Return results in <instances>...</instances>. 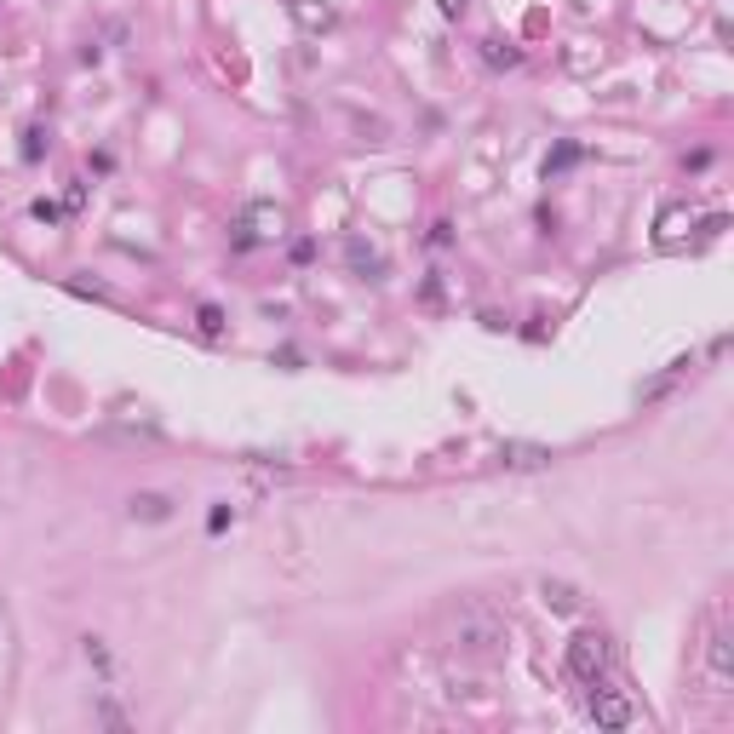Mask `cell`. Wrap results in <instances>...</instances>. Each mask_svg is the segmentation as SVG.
I'll use <instances>...</instances> for the list:
<instances>
[{"mask_svg":"<svg viewBox=\"0 0 734 734\" xmlns=\"http://www.w3.org/2000/svg\"><path fill=\"white\" fill-rule=\"evenodd\" d=\"M448 643L465 648V654H499L505 648V620H499L488 603L465 597V603L448 608Z\"/></svg>","mask_w":734,"mask_h":734,"instance_id":"1","label":"cell"},{"mask_svg":"<svg viewBox=\"0 0 734 734\" xmlns=\"http://www.w3.org/2000/svg\"><path fill=\"white\" fill-rule=\"evenodd\" d=\"M281 236H287V213H281L276 201H247L241 218L230 224V247H236V253H253V247L281 241Z\"/></svg>","mask_w":734,"mask_h":734,"instance_id":"2","label":"cell"},{"mask_svg":"<svg viewBox=\"0 0 734 734\" xmlns=\"http://www.w3.org/2000/svg\"><path fill=\"white\" fill-rule=\"evenodd\" d=\"M568 671L580 683H597L608 671V637L603 631H574L568 637Z\"/></svg>","mask_w":734,"mask_h":734,"instance_id":"3","label":"cell"},{"mask_svg":"<svg viewBox=\"0 0 734 734\" xmlns=\"http://www.w3.org/2000/svg\"><path fill=\"white\" fill-rule=\"evenodd\" d=\"M585 711H591V723H597V729H631V723H637L631 700H626V694H614V689H591Z\"/></svg>","mask_w":734,"mask_h":734,"instance_id":"4","label":"cell"},{"mask_svg":"<svg viewBox=\"0 0 734 734\" xmlns=\"http://www.w3.org/2000/svg\"><path fill=\"white\" fill-rule=\"evenodd\" d=\"M706 671H711V689L729 694V683H734V637L729 631H711L706 637Z\"/></svg>","mask_w":734,"mask_h":734,"instance_id":"5","label":"cell"},{"mask_svg":"<svg viewBox=\"0 0 734 734\" xmlns=\"http://www.w3.org/2000/svg\"><path fill=\"white\" fill-rule=\"evenodd\" d=\"M551 459L557 454L545 442H499V465H505V471H545Z\"/></svg>","mask_w":734,"mask_h":734,"instance_id":"6","label":"cell"},{"mask_svg":"<svg viewBox=\"0 0 734 734\" xmlns=\"http://www.w3.org/2000/svg\"><path fill=\"white\" fill-rule=\"evenodd\" d=\"M539 603L545 608H551V614H562V620H568V614H580V585H574V580H551V574H545V580H539Z\"/></svg>","mask_w":734,"mask_h":734,"instance_id":"7","label":"cell"},{"mask_svg":"<svg viewBox=\"0 0 734 734\" xmlns=\"http://www.w3.org/2000/svg\"><path fill=\"white\" fill-rule=\"evenodd\" d=\"M287 12H293V23H299L304 35H322V29L339 23V12L327 6V0H287Z\"/></svg>","mask_w":734,"mask_h":734,"instance_id":"8","label":"cell"},{"mask_svg":"<svg viewBox=\"0 0 734 734\" xmlns=\"http://www.w3.org/2000/svg\"><path fill=\"white\" fill-rule=\"evenodd\" d=\"M345 264H350L356 276H367V281H379V276H385V253H379V247H373L367 236H350V241H345Z\"/></svg>","mask_w":734,"mask_h":734,"instance_id":"9","label":"cell"},{"mask_svg":"<svg viewBox=\"0 0 734 734\" xmlns=\"http://www.w3.org/2000/svg\"><path fill=\"white\" fill-rule=\"evenodd\" d=\"M127 511H132V522H167L173 517V499L167 494H132Z\"/></svg>","mask_w":734,"mask_h":734,"instance_id":"10","label":"cell"},{"mask_svg":"<svg viewBox=\"0 0 734 734\" xmlns=\"http://www.w3.org/2000/svg\"><path fill=\"white\" fill-rule=\"evenodd\" d=\"M482 64H488V69H517V64H522V52H517L511 41L488 35V41H482Z\"/></svg>","mask_w":734,"mask_h":734,"instance_id":"11","label":"cell"},{"mask_svg":"<svg viewBox=\"0 0 734 734\" xmlns=\"http://www.w3.org/2000/svg\"><path fill=\"white\" fill-rule=\"evenodd\" d=\"M81 654H86V666L98 671V677H109V671H115V660H109V648H104V637H81Z\"/></svg>","mask_w":734,"mask_h":734,"instance_id":"12","label":"cell"},{"mask_svg":"<svg viewBox=\"0 0 734 734\" xmlns=\"http://www.w3.org/2000/svg\"><path fill=\"white\" fill-rule=\"evenodd\" d=\"M580 155H585L580 144H557L551 155H545V178H557V173H568V167H574V161H580Z\"/></svg>","mask_w":734,"mask_h":734,"instance_id":"13","label":"cell"},{"mask_svg":"<svg viewBox=\"0 0 734 734\" xmlns=\"http://www.w3.org/2000/svg\"><path fill=\"white\" fill-rule=\"evenodd\" d=\"M195 327H201L207 339H224L230 322H224V310H218V304H201V310H195Z\"/></svg>","mask_w":734,"mask_h":734,"instance_id":"14","label":"cell"},{"mask_svg":"<svg viewBox=\"0 0 734 734\" xmlns=\"http://www.w3.org/2000/svg\"><path fill=\"white\" fill-rule=\"evenodd\" d=\"M18 155H23L29 167H35L41 155H46V127H23V144H18Z\"/></svg>","mask_w":734,"mask_h":734,"instance_id":"15","label":"cell"},{"mask_svg":"<svg viewBox=\"0 0 734 734\" xmlns=\"http://www.w3.org/2000/svg\"><path fill=\"white\" fill-rule=\"evenodd\" d=\"M69 293H81V299H98V304H115V293L98 287V281H86V276H75V281H69Z\"/></svg>","mask_w":734,"mask_h":734,"instance_id":"16","label":"cell"},{"mask_svg":"<svg viewBox=\"0 0 734 734\" xmlns=\"http://www.w3.org/2000/svg\"><path fill=\"white\" fill-rule=\"evenodd\" d=\"M230 522H236V505H230V499H218V505L207 511V534H224Z\"/></svg>","mask_w":734,"mask_h":734,"instance_id":"17","label":"cell"},{"mask_svg":"<svg viewBox=\"0 0 734 734\" xmlns=\"http://www.w3.org/2000/svg\"><path fill=\"white\" fill-rule=\"evenodd\" d=\"M92 717H98L104 729H127V711H121L115 700H98V706H92Z\"/></svg>","mask_w":734,"mask_h":734,"instance_id":"18","label":"cell"},{"mask_svg":"<svg viewBox=\"0 0 734 734\" xmlns=\"http://www.w3.org/2000/svg\"><path fill=\"white\" fill-rule=\"evenodd\" d=\"M29 213H35L41 224H58V218H64V207H58V201H46V195H41V201H35V207H29Z\"/></svg>","mask_w":734,"mask_h":734,"instance_id":"19","label":"cell"},{"mask_svg":"<svg viewBox=\"0 0 734 734\" xmlns=\"http://www.w3.org/2000/svg\"><path fill=\"white\" fill-rule=\"evenodd\" d=\"M430 247H454V224H448V218H436V224H430Z\"/></svg>","mask_w":734,"mask_h":734,"instance_id":"20","label":"cell"},{"mask_svg":"<svg viewBox=\"0 0 734 734\" xmlns=\"http://www.w3.org/2000/svg\"><path fill=\"white\" fill-rule=\"evenodd\" d=\"M81 201H86V184H69V201H64V213H81Z\"/></svg>","mask_w":734,"mask_h":734,"instance_id":"21","label":"cell"},{"mask_svg":"<svg viewBox=\"0 0 734 734\" xmlns=\"http://www.w3.org/2000/svg\"><path fill=\"white\" fill-rule=\"evenodd\" d=\"M316 258V241H293V264H310Z\"/></svg>","mask_w":734,"mask_h":734,"instance_id":"22","label":"cell"},{"mask_svg":"<svg viewBox=\"0 0 734 734\" xmlns=\"http://www.w3.org/2000/svg\"><path fill=\"white\" fill-rule=\"evenodd\" d=\"M436 6H442V18H465V6H471V0H436Z\"/></svg>","mask_w":734,"mask_h":734,"instance_id":"23","label":"cell"}]
</instances>
